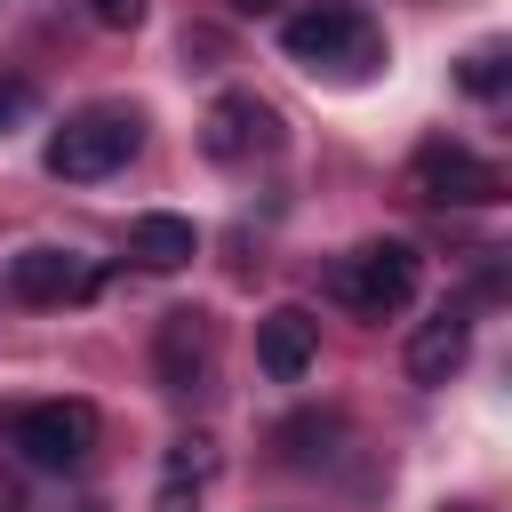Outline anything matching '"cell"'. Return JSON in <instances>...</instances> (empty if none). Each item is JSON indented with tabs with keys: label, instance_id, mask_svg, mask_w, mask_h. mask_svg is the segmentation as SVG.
I'll return each mask as SVG.
<instances>
[{
	"label": "cell",
	"instance_id": "6da1fadb",
	"mask_svg": "<svg viewBox=\"0 0 512 512\" xmlns=\"http://www.w3.org/2000/svg\"><path fill=\"white\" fill-rule=\"evenodd\" d=\"M280 48H288L304 72H336V80H368V72L384 64V32H376L360 8H344V0L296 8V16L280 24Z\"/></svg>",
	"mask_w": 512,
	"mask_h": 512
},
{
	"label": "cell",
	"instance_id": "7a4b0ae2",
	"mask_svg": "<svg viewBox=\"0 0 512 512\" xmlns=\"http://www.w3.org/2000/svg\"><path fill=\"white\" fill-rule=\"evenodd\" d=\"M416 248L408 240H368V248H352V256H336L328 264V296L344 304V312H360V320H392L408 296H416Z\"/></svg>",
	"mask_w": 512,
	"mask_h": 512
},
{
	"label": "cell",
	"instance_id": "3957f363",
	"mask_svg": "<svg viewBox=\"0 0 512 512\" xmlns=\"http://www.w3.org/2000/svg\"><path fill=\"white\" fill-rule=\"evenodd\" d=\"M136 144H144V120H136V112H112V104L72 112V120L48 136V176L96 184V176H112L120 160H136Z\"/></svg>",
	"mask_w": 512,
	"mask_h": 512
},
{
	"label": "cell",
	"instance_id": "277c9868",
	"mask_svg": "<svg viewBox=\"0 0 512 512\" xmlns=\"http://www.w3.org/2000/svg\"><path fill=\"white\" fill-rule=\"evenodd\" d=\"M0 432H8V448H16L32 472H72V464H88V448H96V408H88V400H32V408H16Z\"/></svg>",
	"mask_w": 512,
	"mask_h": 512
},
{
	"label": "cell",
	"instance_id": "5b68a950",
	"mask_svg": "<svg viewBox=\"0 0 512 512\" xmlns=\"http://www.w3.org/2000/svg\"><path fill=\"white\" fill-rule=\"evenodd\" d=\"M416 192L432 208H488V200H504V168L464 152V144H424L416 152Z\"/></svg>",
	"mask_w": 512,
	"mask_h": 512
},
{
	"label": "cell",
	"instance_id": "8992f818",
	"mask_svg": "<svg viewBox=\"0 0 512 512\" xmlns=\"http://www.w3.org/2000/svg\"><path fill=\"white\" fill-rule=\"evenodd\" d=\"M104 288V272L72 248H16L8 256V296L16 304H88Z\"/></svg>",
	"mask_w": 512,
	"mask_h": 512
},
{
	"label": "cell",
	"instance_id": "52a82bcc",
	"mask_svg": "<svg viewBox=\"0 0 512 512\" xmlns=\"http://www.w3.org/2000/svg\"><path fill=\"white\" fill-rule=\"evenodd\" d=\"M208 368H216V320L192 312V304H176L160 320V336H152V376H160V392L184 400V392L208 384Z\"/></svg>",
	"mask_w": 512,
	"mask_h": 512
},
{
	"label": "cell",
	"instance_id": "ba28073f",
	"mask_svg": "<svg viewBox=\"0 0 512 512\" xmlns=\"http://www.w3.org/2000/svg\"><path fill=\"white\" fill-rule=\"evenodd\" d=\"M200 152H208V160H256V152H280V112H272L264 96L232 88V96L208 104V120H200Z\"/></svg>",
	"mask_w": 512,
	"mask_h": 512
},
{
	"label": "cell",
	"instance_id": "9c48e42d",
	"mask_svg": "<svg viewBox=\"0 0 512 512\" xmlns=\"http://www.w3.org/2000/svg\"><path fill=\"white\" fill-rule=\"evenodd\" d=\"M312 360H320V320H312L304 304H272V312L256 320V368H264L272 384H296Z\"/></svg>",
	"mask_w": 512,
	"mask_h": 512
},
{
	"label": "cell",
	"instance_id": "30bf717a",
	"mask_svg": "<svg viewBox=\"0 0 512 512\" xmlns=\"http://www.w3.org/2000/svg\"><path fill=\"white\" fill-rule=\"evenodd\" d=\"M464 352H472V320L464 312H432L416 336H408V384H448L456 368H464Z\"/></svg>",
	"mask_w": 512,
	"mask_h": 512
},
{
	"label": "cell",
	"instance_id": "8fae6325",
	"mask_svg": "<svg viewBox=\"0 0 512 512\" xmlns=\"http://www.w3.org/2000/svg\"><path fill=\"white\" fill-rule=\"evenodd\" d=\"M128 256H136L144 272H184V264L200 256V232H192L184 216L152 208V216H136V224H128Z\"/></svg>",
	"mask_w": 512,
	"mask_h": 512
},
{
	"label": "cell",
	"instance_id": "7c38bea8",
	"mask_svg": "<svg viewBox=\"0 0 512 512\" xmlns=\"http://www.w3.org/2000/svg\"><path fill=\"white\" fill-rule=\"evenodd\" d=\"M504 80H512V56H504L496 40H480V48L456 64V88H464V96H504Z\"/></svg>",
	"mask_w": 512,
	"mask_h": 512
},
{
	"label": "cell",
	"instance_id": "4fadbf2b",
	"mask_svg": "<svg viewBox=\"0 0 512 512\" xmlns=\"http://www.w3.org/2000/svg\"><path fill=\"white\" fill-rule=\"evenodd\" d=\"M208 472H216V440H208V432H192V440H176V448H168V488H184V480L200 488Z\"/></svg>",
	"mask_w": 512,
	"mask_h": 512
},
{
	"label": "cell",
	"instance_id": "5bb4252c",
	"mask_svg": "<svg viewBox=\"0 0 512 512\" xmlns=\"http://www.w3.org/2000/svg\"><path fill=\"white\" fill-rule=\"evenodd\" d=\"M32 112H40V88H32V80H16V72H0V136H8V128H24Z\"/></svg>",
	"mask_w": 512,
	"mask_h": 512
},
{
	"label": "cell",
	"instance_id": "9a60e30c",
	"mask_svg": "<svg viewBox=\"0 0 512 512\" xmlns=\"http://www.w3.org/2000/svg\"><path fill=\"white\" fill-rule=\"evenodd\" d=\"M88 16H96L104 32H136V24H144V0H88Z\"/></svg>",
	"mask_w": 512,
	"mask_h": 512
},
{
	"label": "cell",
	"instance_id": "2e32d148",
	"mask_svg": "<svg viewBox=\"0 0 512 512\" xmlns=\"http://www.w3.org/2000/svg\"><path fill=\"white\" fill-rule=\"evenodd\" d=\"M232 8H240V16H264V8H280V0H232Z\"/></svg>",
	"mask_w": 512,
	"mask_h": 512
},
{
	"label": "cell",
	"instance_id": "e0dca14e",
	"mask_svg": "<svg viewBox=\"0 0 512 512\" xmlns=\"http://www.w3.org/2000/svg\"><path fill=\"white\" fill-rule=\"evenodd\" d=\"M0 512H16V488H8V480H0Z\"/></svg>",
	"mask_w": 512,
	"mask_h": 512
},
{
	"label": "cell",
	"instance_id": "ac0fdd59",
	"mask_svg": "<svg viewBox=\"0 0 512 512\" xmlns=\"http://www.w3.org/2000/svg\"><path fill=\"white\" fill-rule=\"evenodd\" d=\"M448 512H480V504H448Z\"/></svg>",
	"mask_w": 512,
	"mask_h": 512
}]
</instances>
